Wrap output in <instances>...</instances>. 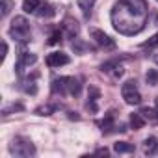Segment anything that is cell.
Returning <instances> with one entry per match:
<instances>
[{"label": "cell", "mask_w": 158, "mask_h": 158, "mask_svg": "<svg viewBox=\"0 0 158 158\" xmlns=\"http://www.w3.org/2000/svg\"><path fill=\"white\" fill-rule=\"evenodd\" d=\"M156 45H158V34H154V35H152L147 43H143L141 47H143V48H152V47H156Z\"/></svg>", "instance_id": "cell-14"}, {"label": "cell", "mask_w": 158, "mask_h": 158, "mask_svg": "<svg viewBox=\"0 0 158 158\" xmlns=\"http://www.w3.org/2000/svg\"><path fill=\"white\" fill-rule=\"evenodd\" d=\"M6 54H8V45H6V43H2V60L6 58Z\"/></svg>", "instance_id": "cell-18"}, {"label": "cell", "mask_w": 158, "mask_h": 158, "mask_svg": "<svg viewBox=\"0 0 158 158\" xmlns=\"http://www.w3.org/2000/svg\"><path fill=\"white\" fill-rule=\"evenodd\" d=\"M97 152H99V154H108V151H106V149H99Z\"/></svg>", "instance_id": "cell-19"}, {"label": "cell", "mask_w": 158, "mask_h": 158, "mask_svg": "<svg viewBox=\"0 0 158 158\" xmlns=\"http://www.w3.org/2000/svg\"><path fill=\"white\" fill-rule=\"evenodd\" d=\"M138 0H121L119 4H115L114 11H112V19H114V26L115 30L123 32V34H136L143 28V21H136V17L139 19H147L145 13V4H141L139 8H136Z\"/></svg>", "instance_id": "cell-1"}, {"label": "cell", "mask_w": 158, "mask_h": 158, "mask_svg": "<svg viewBox=\"0 0 158 158\" xmlns=\"http://www.w3.org/2000/svg\"><path fill=\"white\" fill-rule=\"evenodd\" d=\"M30 34V24L26 23L24 17H15L13 19V24H11V35L13 37H21V39H26Z\"/></svg>", "instance_id": "cell-3"}, {"label": "cell", "mask_w": 158, "mask_h": 158, "mask_svg": "<svg viewBox=\"0 0 158 158\" xmlns=\"http://www.w3.org/2000/svg\"><path fill=\"white\" fill-rule=\"evenodd\" d=\"M114 151L115 152H132L134 151V145L132 143H127V141H117L115 145H114Z\"/></svg>", "instance_id": "cell-9"}, {"label": "cell", "mask_w": 158, "mask_h": 158, "mask_svg": "<svg viewBox=\"0 0 158 158\" xmlns=\"http://www.w3.org/2000/svg\"><path fill=\"white\" fill-rule=\"evenodd\" d=\"M71 61V58L65 52H52L47 56V65L48 67H60V65H67Z\"/></svg>", "instance_id": "cell-5"}, {"label": "cell", "mask_w": 158, "mask_h": 158, "mask_svg": "<svg viewBox=\"0 0 158 158\" xmlns=\"http://www.w3.org/2000/svg\"><path fill=\"white\" fill-rule=\"evenodd\" d=\"M91 37L95 39V43H97V45L106 47V48H114V41H112L104 32H101V30H97V28H93V30H91Z\"/></svg>", "instance_id": "cell-6"}, {"label": "cell", "mask_w": 158, "mask_h": 158, "mask_svg": "<svg viewBox=\"0 0 158 158\" xmlns=\"http://www.w3.org/2000/svg\"><path fill=\"white\" fill-rule=\"evenodd\" d=\"M156 2H158V0H156Z\"/></svg>", "instance_id": "cell-21"}, {"label": "cell", "mask_w": 158, "mask_h": 158, "mask_svg": "<svg viewBox=\"0 0 158 158\" xmlns=\"http://www.w3.org/2000/svg\"><path fill=\"white\" fill-rule=\"evenodd\" d=\"M2 2H4V6H2V15L6 17L8 11H10V8H11V0H2Z\"/></svg>", "instance_id": "cell-16"}, {"label": "cell", "mask_w": 158, "mask_h": 158, "mask_svg": "<svg viewBox=\"0 0 158 158\" xmlns=\"http://www.w3.org/2000/svg\"><path fill=\"white\" fill-rule=\"evenodd\" d=\"M143 125H145V119H143L139 114H132V115H130V127H132L134 130L143 128Z\"/></svg>", "instance_id": "cell-8"}, {"label": "cell", "mask_w": 158, "mask_h": 158, "mask_svg": "<svg viewBox=\"0 0 158 158\" xmlns=\"http://www.w3.org/2000/svg\"><path fill=\"white\" fill-rule=\"evenodd\" d=\"M39 17H54V13H56V10L52 8V6H43L39 11H35Z\"/></svg>", "instance_id": "cell-12"}, {"label": "cell", "mask_w": 158, "mask_h": 158, "mask_svg": "<svg viewBox=\"0 0 158 158\" xmlns=\"http://www.w3.org/2000/svg\"><path fill=\"white\" fill-rule=\"evenodd\" d=\"M154 61H156V63H158V54H156V56H154Z\"/></svg>", "instance_id": "cell-20"}, {"label": "cell", "mask_w": 158, "mask_h": 158, "mask_svg": "<svg viewBox=\"0 0 158 158\" xmlns=\"http://www.w3.org/2000/svg\"><path fill=\"white\" fill-rule=\"evenodd\" d=\"M39 4H41V0H24V2H23V10L26 13H35L39 10Z\"/></svg>", "instance_id": "cell-7"}, {"label": "cell", "mask_w": 158, "mask_h": 158, "mask_svg": "<svg viewBox=\"0 0 158 158\" xmlns=\"http://www.w3.org/2000/svg\"><path fill=\"white\" fill-rule=\"evenodd\" d=\"M76 2H78V6H80V10L88 15V13L91 11L93 4H95V0H76Z\"/></svg>", "instance_id": "cell-11"}, {"label": "cell", "mask_w": 158, "mask_h": 158, "mask_svg": "<svg viewBox=\"0 0 158 158\" xmlns=\"http://www.w3.org/2000/svg\"><path fill=\"white\" fill-rule=\"evenodd\" d=\"M50 112H52V108H48V106H47V108H39V110H37V114H39V115H48Z\"/></svg>", "instance_id": "cell-17"}, {"label": "cell", "mask_w": 158, "mask_h": 158, "mask_svg": "<svg viewBox=\"0 0 158 158\" xmlns=\"http://www.w3.org/2000/svg\"><path fill=\"white\" fill-rule=\"evenodd\" d=\"M158 149V139L154 138V136H151V138H147L145 139V152H149V154H152L154 151Z\"/></svg>", "instance_id": "cell-10"}, {"label": "cell", "mask_w": 158, "mask_h": 158, "mask_svg": "<svg viewBox=\"0 0 158 158\" xmlns=\"http://www.w3.org/2000/svg\"><path fill=\"white\" fill-rule=\"evenodd\" d=\"M11 152H15L17 156H30V154L35 152V149H34V145H32L28 139L17 138V139L13 141V145H11Z\"/></svg>", "instance_id": "cell-4"}, {"label": "cell", "mask_w": 158, "mask_h": 158, "mask_svg": "<svg viewBox=\"0 0 158 158\" xmlns=\"http://www.w3.org/2000/svg\"><path fill=\"white\" fill-rule=\"evenodd\" d=\"M147 82L151 86H156L158 84V71H149L147 73Z\"/></svg>", "instance_id": "cell-13"}, {"label": "cell", "mask_w": 158, "mask_h": 158, "mask_svg": "<svg viewBox=\"0 0 158 158\" xmlns=\"http://www.w3.org/2000/svg\"><path fill=\"white\" fill-rule=\"evenodd\" d=\"M121 95H123V99H125L127 104H132L134 106V104H139L141 102V95H139V91H138V88H136V84L132 80H128V82L123 84Z\"/></svg>", "instance_id": "cell-2"}, {"label": "cell", "mask_w": 158, "mask_h": 158, "mask_svg": "<svg viewBox=\"0 0 158 158\" xmlns=\"http://www.w3.org/2000/svg\"><path fill=\"white\" fill-rule=\"evenodd\" d=\"M60 41H61V32H54L48 39V45H58Z\"/></svg>", "instance_id": "cell-15"}]
</instances>
